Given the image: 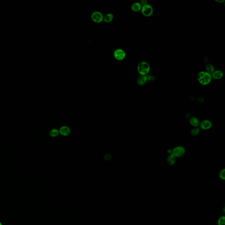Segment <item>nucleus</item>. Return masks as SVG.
<instances>
[{"label": "nucleus", "mask_w": 225, "mask_h": 225, "mask_svg": "<svg viewBox=\"0 0 225 225\" xmlns=\"http://www.w3.org/2000/svg\"><path fill=\"white\" fill-rule=\"evenodd\" d=\"M212 77L206 71L199 72L197 75V80L200 84L202 85H206L211 82Z\"/></svg>", "instance_id": "nucleus-1"}, {"label": "nucleus", "mask_w": 225, "mask_h": 225, "mask_svg": "<svg viewBox=\"0 0 225 225\" xmlns=\"http://www.w3.org/2000/svg\"><path fill=\"white\" fill-rule=\"evenodd\" d=\"M149 64L146 62H141L137 66V70L140 75H147L150 71Z\"/></svg>", "instance_id": "nucleus-2"}, {"label": "nucleus", "mask_w": 225, "mask_h": 225, "mask_svg": "<svg viewBox=\"0 0 225 225\" xmlns=\"http://www.w3.org/2000/svg\"><path fill=\"white\" fill-rule=\"evenodd\" d=\"M186 151L183 146H178L172 150V154L176 158H181L185 154Z\"/></svg>", "instance_id": "nucleus-3"}, {"label": "nucleus", "mask_w": 225, "mask_h": 225, "mask_svg": "<svg viewBox=\"0 0 225 225\" xmlns=\"http://www.w3.org/2000/svg\"><path fill=\"white\" fill-rule=\"evenodd\" d=\"M141 11L144 16L146 17H149L153 13V7L151 5L147 4L145 5L142 6Z\"/></svg>", "instance_id": "nucleus-4"}, {"label": "nucleus", "mask_w": 225, "mask_h": 225, "mask_svg": "<svg viewBox=\"0 0 225 225\" xmlns=\"http://www.w3.org/2000/svg\"><path fill=\"white\" fill-rule=\"evenodd\" d=\"M114 58L118 60H122L125 58L126 54L124 51L121 49H116L114 53Z\"/></svg>", "instance_id": "nucleus-5"}, {"label": "nucleus", "mask_w": 225, "mask_h": 225, "mask_svg": "<svg viewBox=\"0 0 225 225\" xmlns=\"http://www.w3.org/2000/svg\"><path fill=\"white\" fill-rule=\"evenodd\" d=\"M91 19L96 23H100L103 20V16L101 13L99 11H95L91 15Z\"/></svg>", "instance_id": "nucleus-6"}, {"label": "nucleus", "mask_w": 225, "mask_h": 225, "mask_svg": "<svg viewBox=\"0 0 225 225\" xmlns=\"http://www.w3.org/2000/svg\"><path fill=\"white\" fill-rule=\"evenodd\" d=\"M213 125L212 122L208 120H204L200 123V126L201 129L204 130L209 129Z\"/></svg>", "instance_id": "nucleus-7"}, {"label": "nucleus", "mask_w": 225, "mask_h": 225, "mask_svg": "<svg viewBox=\"0 0 225 225\" xmlns=\"http://www.w3.org/2000/svg\"><path fill=\"white\" fill-rule=\"evenodd\" d=\"M59 133L64 136L69 135L71 132V130L69 127L66 126H63L61 127L59 130Z\"/></svg>", "instance_id": "nucleus-8"}, {"label": "nucleus", "mask_w": 225, "mask_h": 225, "mask_svg": "<svg viewBox=\"0 0 225 225\" xmlns=\"http://www.w3.org/2000/svg\"><path fill=\"white\" fill-rule=\"evenodd\" d=\"M147 75H140L138 77L137 82L139 85H143L147 82Z\"/></svg>", "instance_id": "nucleus-9"}, {"label": "nucleus", "mask_w": 225, "mask_h": 225, "mask_svg": "<svg viewBox=\"0 0 225 225\" xmlns=\"http://www.w3.org/2000/svg\"><path fill=\"white\" fill-rule=\"evenodd\" d=\"M223 76V73L220 70H215L214 73L211 74V77L214 79L220 80L222 78Z\"/></svg>", "instance_id": "nucleus-10"}, {"label": "nucleus", "mask_w": 225, "mask_h": 225, "mask_svg": "<svg viewBox=\"0 0 225 225\" xmlns=\"http://www.w3.org/2000/svg\"><path fill=\"white\" fill-rule=\"evenodd\" d=\"M142 8V5L139 2H135V3H133L131 6V9H132V11L135 12H137L140 11Z\"/></svg>", "instance_id": "nucleus-11"}, {"label": "nucleus", "mask_w": 225, "mask_h": 225, "mask_svg": "<svg viewBox=\"0 0 225 225\" xmlns=\"http://www.w3.org/2000/svg\"><path fill=\"white\" fill-rule=\"evenodd\" d=\"M190 124L193 127H197L200 125V122L199 120L196 117H193L190 119Z\"/></svg>", "instance_id": "nucleus-12"}, {"label": "nucleus", "mask_w": 225, "mask_h": 225, "mask_svg": "<svg viewBox=\"0 0 225 225\" xmlns=\"http://www.w3.org/2000/svg\"><path fill=\"white\" fill-rule=\"evenodd\" d=\"M167 161L169 165H174L176 162V158L174 157L173 155L171 154L170 155L167 157Z\"/></svg>", "instance_id": "nucleus-13"}, {"label": "nucleus", "mask_w": 225, "mask_h": 225, "mask_svg": "<svg viewBox=\"0 0 225 225\" xmlns=\"http://www.w3.org/2000/svg\"><path fill=\"white\" fill-rule=\"evenodd\" d=\"M206 72L207 73H209L211 75V74L215 71V69L214 66L211 64L208 63V64H207L206 66Z\"/></svg>", "instance_id": "nucleus-14"}, {"label": "nucleus", "mask_w": 225, "mask_h": 225, "mask_svg": "<svg viewBox=\"0 0 225 225\" xmlns=\"http://www.w3.org/2000/svg\"><path fill=\"white\" fill-rule=\"evenodd\" d=\"M113 18H114V16L113 15V14L109 13L107 14L104 17H103V20L105 23H109L112 21Z\"/></svg>", "instance_id": "nucleus-15"}, {"label": "nucleus", "mask_w": 225, "mask_h": 225, "mask_svg": "<svg viewBox=\"0 0 225 225\" xmlns=\"http://www.w3.org/2000/svg\"><path fill=\"white\" fill-rule=\"evenodd\" d=\"M59 130L57 129H53L49 132V135L52 137H56L59 135Z\"/></svg>", "instance_id": "nucleus-16"}, {"label": "nucleus", "mask_w": 225, "mask_h": 225, "mask_svg": "<svg viewBox=\"0 0 225 225\" xmlns=\"http://www.w3.org/2000/svg\"><path fill=\"white\" fill-rule=\"evenodd\" d=\"M200 130L197 127H194L190 131V134L193 136H196L200 133Z\"/></svg>", "instance_id": "nucleus-17"}, {"label": "nucleus", "mask_w": 225, "mask_h": 225, "mask_svg": "<svg viewBox=\"0 0 225 225\" xmlns=\"http://www.w3.org/2000/svg\"><path fill=\"white\" fill-rule=\"evenodd\" d=\"M225 217L224 216L220 217L218 220V225H225Z\"/></svg>", "instance_id": "nucleus-18"}, {"label": "nucleus", "mask_w": 225, "mask_h": 225, "mask_svg": "<svg viewBox=\"0 0 225 225\" xmlns=\"http://www.w3.org/2000/svg\"><path fill=\"white\" fill-rule=\"evenodd\" d=\"M220 177L221 179L222 180H225V169H223L222 170L220 171Z\"/></svg>", "instance_id": "nucleus-19"}, {"label": "nucleus", "mask_w": 225, "mask_h": 225, "mask_svg": "<svg viewBox=\"0 0 225 225\" xmlns=\"http://www.w3.org/2000/svg\"><path fill=\"white\" fill-rule=\"evenodd\" d=\"M147 2V1H146V0H141L140 2V4L142 5L143 6L148 4Z\"/></svg>", "instance_id": "nucleus-20"}, {"label": "nucleus", "mask_w": 225, "mask_h": 225, "mask_svg": "<svg viewBox=\"0 0 225 225\" xmlns=\"http://www.w3.org/2000/svg\"><path fill=\"white\" fill-rule=\"evenodd\" d=\"M215 1L217 2H218V3H222V2H224V1Z\"/></svg>", "instance_id": "nucleus-21"}, {"label": "nucleus", "mask_w": 225, "mask_h": 225, "mask_svg": "<svg viewBox=\"0 0 225 225\" xmlns=\"http://www.w3.org/2000/svg\"><path fill=\"white\" fill-rule=\"evenodd\" d=\"M0 225H2V222H0Z\"/></svg>", "instance_id": "nucleus-22"}]
</instances>
